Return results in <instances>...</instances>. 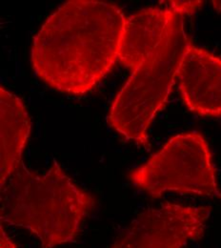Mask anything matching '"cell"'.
<instances>
[{
    "label": "cell",
    "mask_w": 221,
    "mask_h": 248,
    "mask_svg": "<svg viewBox=\"0 0 221 248\" xmlns=\"http://www.w3.org/2000/svg\"><path fill=\"white\" fill-rule=\"evenodd\" d=\"M126 19L109 2L64 3L33 39V71L57 91L75 95L90 92L118 61Z\"/></svg>",
    "instance_id": "obj_1"
},
{
    "label": "cell",
    "mask_w": 221,
    "mask_h": 248,
    "mask_svg": "<svg viewBox=\"0 0 221 248\" xmlns=\"http://www.w3.org/2000/svg\"><path fill=\"white\" fill-rule=\"evenodd\" d=\"M95 203L56 160L43 175L30 171L22 161L0 188L1 221L29 230L42 248L74 242Z\"/></svg>",
    "instance_id": "obj_2"
},
{
    "label": "cell",
    "mask_w": 221,
    "mask_h": 248,
    "mask_svg": "<svg viewBox=\"0 0 221 248\" xmlns=\"http://www.w3.org/2000/svg\"><path fill=\"white\" fill-rule=\"evenodd\" d=\"M190 42L184 16L176 13L156 51L133 71L111 105L108 123L124 139L150 147L148 129L167 103Z\"/></svg>",
    "instance_id": "obj_3"
},
{
    "label": "cell",
    "mask_w": 221,
    "mask_h": 248,
    "mask_svg": "<svg viewBox=\"0 0 221 248\" xmlns=\"http://www.w3.org/2000/svg\"><path fill=\"white\" fill-rule=\"evenodd\" d=\"M129 177L154 198L174 191L221 199L209 145L196 132L172 138L146 163L132 170Z\"/></svg>",
    "instance_id": "obj_4"
},
{
    "label": "cell",
    "mask_w": 221,
    "mask_h": 248,
    "mask_svg": "<svg viewBox=\"0 0 221 248\" xmlns=\"http://www.w3.org/2000/svg\"><path fill=\"white\" fill-rule=\"evenodd\" d=\"M211 214L209 206L167 203L142 212L113 248H182L199 240Z\"/></svg>",
    "instance_id": "obj_5"
},
{
    "label": "cell",
    "mask_w": 221,
    "mask_h": 248,
    "mask_svg": "<svg viewBox=\"0 0 221 248\" xmlns=\"http://www.w3.org/2000/svg\"><path fill=\"white\" fill-rule=\"evenodd\" d=\"M179 90L191 112L221 117V59L190 42L177 73Z\"/></svg>",
    "instance_id": "obj_6"
},
{
    "label": "cell",
    "mask_w": 221,
    "mask_h": 248,
    "mask_svg": "<svg viewBox=\"0 0 221 248\" xmlns=\"http://www.w3.org/2000/svg\"><path fill=\"white\" fill-rule=\"evenodd\" d=\"M176 13L170 6L147 8L127 17L118 61L133 71L141 65L161 43Z\"/></svg>",
    "instance_id": "obj_7"
},
{
    "label": "cell",
    "mask_w": 221,
    "mask_h": 248,
    "mask_svg": "<svg viewBox=\"0 0 221 248\" xmlns=\"http://www.w3.org/2000/svg\"><path fill=\"white\" fill-rule=\"evenodd\" d=\"M31 132V121L22 100L0 88V186L22 162V154Z\"/></svg>",
    "instance_id": "obj_8"
},
{
    "label": "cell",
    "mask_w": 221,
    "mask_h": 248,
    "mask_svg": "<svg viewBox=\"0 0 221 248\" xmlns=\"http://www.w3.org/2000/svg\"><path fill=\"white\" fill-rule=\"evenodd\" d=\"M168 3L171 8L182 16L193 14L204 4L203 1H169Z\"/></svg>",
    "instance_id": "obj_9"
},
{
    "label": "cell",
    "mask_w": 221,
    "mask_h": 248,
    "mask_svg": "<svg viewBox=\"0 0 221 248\" xmlns=\"http://www.w3.org/2000/svg\"><path fill=\"white\" fill-rule=\"evenodd\" d=\"M1 248H15L14 247L13 243L10 241V239L5 235V232H3L2 227H1Z\"/></svg>",
    "instance_id": "obj_10"
},
{
    "label": "cell",
    "mask_w": 221,
    "mask_h": 248,
    "mask_svg": "<svg viewBox=\"0 0 221 248\" xmlns=\"http://www.w3.org/2000/svg\"><path fill=\"white\" fill-rule=\"evenodd\" d=\"M212 4H213L214 8H215L219 13H221V1H220V0H214V1H212Z\"/></svg>",
    "instance_id": "obj_11"
}]
</instances>
